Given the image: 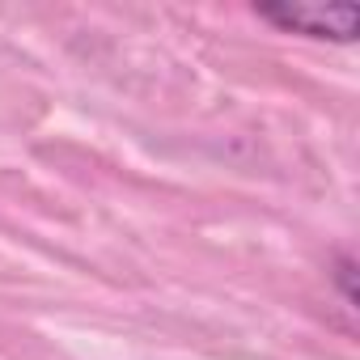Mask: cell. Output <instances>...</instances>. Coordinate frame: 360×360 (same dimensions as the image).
I'll use <instances>...</instances> for the list:
<instances>
[{
	"label": "cell",
	"mask_w": 360,
	"mask_h": 360,
	"mask_svg": "<svg viewBox=\"0 0 360 360\" xmlns=\"http://www.w3.org/2000/svg\"><path fill=\"white\" fill-rule=\"evenodd\" d=\"M255 13L284 34H309L330 43H352L360 34V5L352 0H280V5H255Z\"/></svg>",
	"instance_id": "obj_1"
},
{
	"label": "cell",
	"mask_w": 360,
	"mask_h": 360,
	"mask_svg": "<svg viewBox=\"0 0 360 360\" xmlns=\"http://www.w3.org/2000/svg\"><path fill=\"white\" fill-rule=\"evenodd\" d=\"M352 276H356V263L343 255V259H339V271H335V280H339V288H343V305H347V309H356V288H352Z\"/></svg>",
	"instance_id": "obj_2"
}]
</instances>
